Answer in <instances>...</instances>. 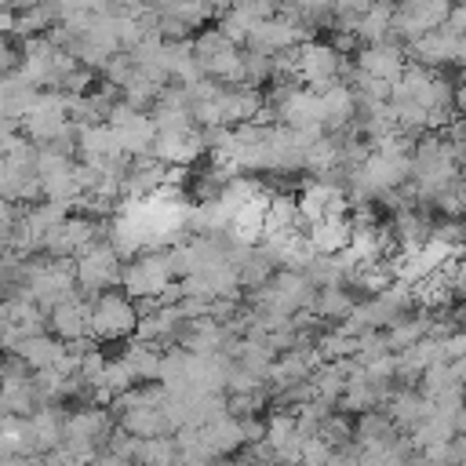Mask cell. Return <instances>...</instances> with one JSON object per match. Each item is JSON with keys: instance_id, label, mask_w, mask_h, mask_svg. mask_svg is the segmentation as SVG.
Listing matches in <instances>:
<instances>
[{"instance_id": "12", "label": "cell", "mask_w": 466, "mask_h": 466, "mask_svg": "<svg viewBox=\"0 0 466 466\" xmlns=\"http://www.w3.org/2000/svg\"><path fill=\"white\" fill-rule=\"evenodd\" d=\"M331 451H335V448H331L320 433H302V437H299V459H302V462H328Z\"/></svg>"}, {"instance_id": "6", "label": "cell", "mask_w": 466, "mask_h": 466, "mask_svg": "<svg viewBox=\"0 0 466 466\" xmlns=\"http://www.w3.org/2000/svg\"><path fill=\"white\" fill-rule=\"evenodd\" d=\"M87 313H91V299L76 288L73 295L58 299L51 309H47V331L62 342L69 339H84L87 335Z\"/></svg>"}, {"instance_id": "11", "label": "cell", "mask_w": 466, "mask_h": 466, "mask_svg": "<svg viewBox=\"0 0 466 466\" xmlns=\"http://www.w3.org/2000/svg\"><path fill=\"white\" fill-rule=\"evenodd\" d=\"M160 350H164L160 342L135 339V342H131V346L120 353L135 382H153V379H157V368H160Z\"/></svg>"}, {"instance_id": "13", "label": "cell", "mask_w": 466, "mask_h": 466, "mask_svg": "<svg viewBox=\"0 0 466 466\" xmlns=\"http://www.w3.org/2000/svg\"><path fill=\"white\" fill-rule=\"evenodd\" d=\"M15 33V7H0V36Z\"/></svg>"}, {"instance_id": "3", "label": "cell", "mask_w": 466, "mask_h": 466, "mask_svg": "<svg viewBox=\"0 0 466 466\" xmlns=\"http://www.w3.org/2000/svg\"><path fill=\"white\" fill-rule=\"evenodd\" d=\"M120 255L113 251V244L106 240V237H95V240H87L76 255H73V269H76V288L91 299V295H98V291H106V288H116V280H120Z\"/></svg>"}, {"instance_id": "8", "label": "cell", "mask_w": 466, "mask_h": 466, "mask_svg": "<svg viewBox=\"0 0 466 466\" xmlns=\"http://www.w3.org/2000/svg\"><path fill=\"white\" fill-rule=\"evenodd\" d=\"M197 62H200L204 76H211L218 84H244V51L237 44H222V47L200 55Z\"/></svg>"}, {"instance_id": "4", "label": "cell", "mask_w": 466, "mask_h": 466, "mask_svg": "<svg viewBox=\"0 0 466 466\" xmlns=\"http://www.w3.org/2000/svg\"><path fill=\"white\" fill-rule=\"evenodd\" d=\"M404 47V58L408 62H419L426 69H444V66H459L466 58V40L459 33H448L444 25L437 29H426L411 40L400 44Z\"/></svg>"}, {"instance_id": "1", "label": "cell", "mask_w": 466, "mask_h": 466, "mask_svg": "<svg viewBox=\"0 0 466 466\" xmlns=\"http://www.w3.org/2000/svg\"><path fill=\"white\" fill-rule=\"evenodd\" d=\"M135 302L127 291L106 288L98 295H91V313H87V335L98 342H120L135 335Z\"/></svg>"}, {"instance_id": "2", "label": "cell", "mask_w": 466, "mask_h": 466, "mask_svg": "<svg viewBox=\"0 0 466 466\" xmlns=\"http://www.w3.org/2000/svg\"><path fill=\"white\" fill-rule=\"evenodd\" d=\"M350 69H353V66H350V62L342 58V51H335L328 40L309 36V40H302V44L295 47V80L306 84V87H313V91L328 87L331 80H346Z\"/></svg>"}, {"instance_id": "10", "label": "cell", "mask_w": 466, "mask_h": 466, "mask_svg": "<svg viewBox=\"0 0 466 466\" xmlns=\"http://www.w3.org/2000/svg\"><path fill=\"white\" fill-rule=\"evenodd\" d=\"M11 353H18L29 371H36V368H47V364L58 360L62 339H55L51 331H29V335H22V339L11 346Z\"/></svg>"}, {"instance_id": "7", "label": "cell", "mask_w": 466, "mask_h": 466, "mask_svg": "<svg viewBox=\"0 0 466 466\" xmlns=\"http://www.w3.org/2000/svg\"><path fill=\"white\" fill-rule=\"evenodd\" d=\"M360 73L368 76H379L386 84H393L400 76V66H404V47L397 36H386V40H371L357 51V62H353Z\"/></svg>"}, {"instance_id": "9", "label": "cell", "mask_w": 466, "mask_h": 466, "mask_svg": "<svg viewBox=\"0 0 466 466\" xmlns=\"http://www.w3.org/2000/svg\"><path fill=\"white\" fill-rule=\"evenodd\" d=\"M306 240L313 251L335 255L350 244V218L346 215H324L317 222H306Z\"/></svg>"}, {"instance_id": "5", "label": "cell", "mask_w": 466, "mask_h": 466, "mask_svg": "<svg viewBox=\"0 0 466 466\" xmlns=\"http://www.w3.org/2000/svg\"><path fill=\"white\" fill-rule=\"evenodd\" d=\"M106 124L113 127L120 153H127V157L149 153V142H153V135H157V124H153L149 109H135L131 102L116 98V102L109 106V113H106Z\"/></svg>"}]
</instances>
